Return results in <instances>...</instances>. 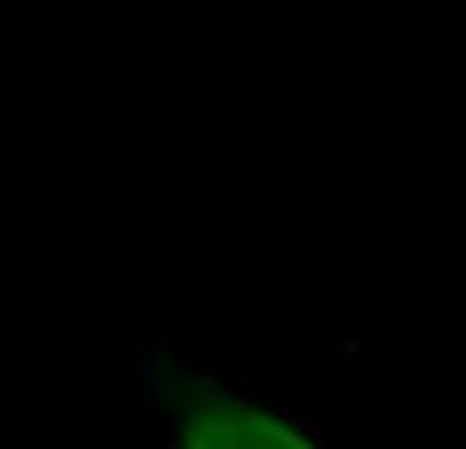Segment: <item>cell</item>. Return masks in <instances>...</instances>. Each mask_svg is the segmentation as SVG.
<instances>
[{"label":"cell","mask_w":466,"mask_h":449,"mask_svg":"<svg viewBox=\"0 0 466 449\" xmlns=\"http://www.w3.org/2000/svg\"><path fill=\"white\" fill-rule=\"evenodd\" d=\"M137 379L166 414L171 449H337L313 420H301L272 391L207 372L201 361L177 355V349L142 355Z\"/></svg>","instance_id":"cell-1"},{"label":"cell","mask_w":466,"mask_h":449,"mask_svg":"<svg viewBox=\"0 0 466 449\" xmlns=\"http://www.w3.org/2000/svg\"><path fill=\"white\" fill-rule=\"evenodd\" d=\"M159 449H171V444H159Z\"/></svg>","instance_id":"cell-2"}]
</instances>
